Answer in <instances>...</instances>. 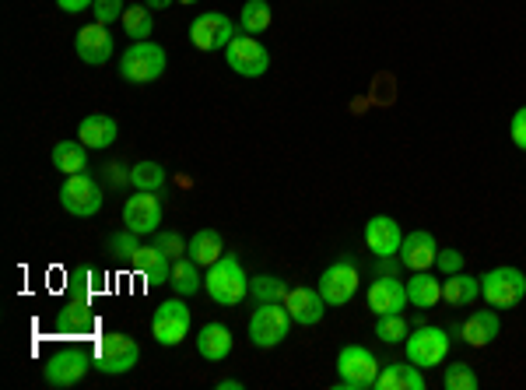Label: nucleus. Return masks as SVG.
Masks as SVG:
<instances>
[{
    "instance_id": "f257e3e1",
    "label": "nucleus",
    "mask_w": 526,
    "mask_h": 390,
    "mask_svg": "<svg viewBox=\"0 0 526 390\" xmlns=\"http://www.w3.org/2000/svg\"><path fill=\"white\" fill-rule=\"evenodd\" d=\"M204 292L218 306H225V310L239 306L242 299L249 296V278H246V271H242V264H239V257H235V253H221L211 268H207Z\"/></svg>"
},
{
    "instance_id": "f03ea898",
    "label": "nucleus",
    "mask_w": 526,
    "mask_h": 390,
    "mask_svg": "<svg viewBox=\"0 0 526 390\" xmlns=\"http://www.w3.org/2000/svg\"><path fill=\"white\" fill-rule=\"evenodd\" d=\"M165 67H169V53L158 43H151V39H144V43H130V50L116 64V71L130 85H155L165 74Z\"/></svg>"
},
{
    "instance_id": "7ed1b4c3",
    "label": "nucleus",
    "mask_w": 526,
    "mask_h": 390,
    "mask_svg": "<svg viewBox=\"0 0 526 390\" xmlns=\"http://www.w3.org/2000/svg\"><path fill=\"white\" fill-rule=\"evenodd\" d=\"M379 359L365 345H344L337 352V390H372L379 376Z\"/></svg>"
},
{
    "instance_id": "20e7f679",
    "label": "nucleus",
    "mask_w": 526,
    "mask_h": 390,
    "mask_svg": "<svg viewBox=\"0 0 526 390\" xmlns=\"http://www.w3.org/2000/svg\"><path fill=\"white\" fill-rule=\"evenodd\" d=\"M137 362H141V345L123 331L102 334L95 345V369L106 376H127Z\"/></svg>"
},
{
    "instance_id": "39448f33",
    "label": "nucleus",
    "mask_w": 526,
    "mask_h": 390,
    "mask_svg": "<svg viewBox=\"0 0 526 390\" xmlns=\"http://www.w3.org/2000/svg\"><path fill=\"white\" fill-rule=\"evenodd\" d=\"M292 313L285 303H256L253 317H249V341L256 348H278L292 331Z\"/></svg>"
},
{
    "instance_id": "423d86ee",
    "label": "nucleus",
    "mask_w": 526,
    "mask_h": 390,
    "mask_svg": "<svg viewBox=\"0 0 526 390\" xmlns=\"http://www.w3.org/2000/svg\"><path fill=\"white\" fill-rule=\"evenodd\" d=\"M88 369H95V355H88L85 348H60L43 362V380L57 390H71L85 380Z\"/></svg>"
},
{
    "instance_id": "0eeeda50",
    "label": "nucleus",
    "mask_w": 526,
    "mask_h": 390,
    "mask_svg": "<svg viewBox=\"0 0 526 390\" xmlns=\"http://www.w3.org/2000/svg\"><path fill=\"white\" fill-rule=\"evenodd\" d=\"M60 204H64L67 215L74 218H92L102 211V204H106V190L99 187V180L88 173H74L64 180V187H60Z\"/></svg>"
},
{
    "instance_id": "6e6552de",
    "label": "nucleus",
    "mask_w": 526,
    "mask_h": 390,
    "mask_svg": "<svg viewBox=\"0 0 526 390\" xmlns=\"http://www.w3.org/2000/svg\"><path fill=\"white\" fill-rule=\"evenodd\" d=\"M481 296L488 299V306L495 310H512L526 299V275L519 268H491L481 278Z\"/></svg>"
},
{
    "instance_id": "1a4fd4ad",
    "label": "nucleus",
    "mask_w": 526,
    "mask_h": 390,
    "mask_svg": "<svg viewBox=\"0 0 526 390\" xmlns=\"http://www.w3.org/2000/svg\"><path fill=\"white\" fill-rule=\"evenodd\" d=\"M407 348V362H414L418 369H439L449 355V334L442 327H414L404 341Z\"/></svg>"
},
{
    "instance_id": "9d476101",
    "label": "nucleus",
    "mask_w": 526,
    "mask_h": 390,
    "mask_svg": "<svg viewBox=\"0 0 526 390\" xmlns=\"http://www.w3.org/2000/svg\"><path fill=\"white\" fill-rule=\"evenodd\" d=\"M239 36L235 22L221 11H204L190 22V43L197 46L200 53H225L228 43Z\"/></svg>"
},
{
    "instance_id": "9b49d317",
    "label": "nucleus",
    "mask_w": 526,
    "mask_h": 390,
    "mask_svg": "<svg viewBox=\"0 0 526 390\" xmlns=\"http://www.w3.org/2000/svg\"><path fill=\"white\" fill-rule=\"evenodd\" d=\"M151 334L162 348H176L190 338V306L183 303V296L165 299L151 317Z\"/></svg>"
},
{
    "instance_id": "f8f14e48",
    "label": "nucleus",
    "mask_w": 526,
    "mask_h": 390,
    "mask_svg": "<svg viewBox=\"0 0 526 390\" xmlns=\"http://www.w3.org/2000/svg\"><path fill=\"white\" fill-rule=\"evenodd\" d=\"M225 64L232 67L235 74H242V78H263V74L271 71V50H267L256 36L239 32V36L228 43Z\"/></svg>"
},
{
    "instance_id": "ddd939ff",
    "label": "nucleus",
    "mask_w": 526,
    "mask_h": 390,
    "mask_svg": "<svg viewBox=\"0 0 526 390\" xmlns=\"http://www.w3.org/2000/svg\"><path fill=\"white\" fill-rule=\"evenodd\" d=\"M320 296L327 299V306H348L351 299L358 296V268H355V260H348V257H341V260H334L327 271L320 275Z\"/></svg>"
},
{
    "instance_id": "4468645a",
    "label": "nucleus",
    "mask_w": 526,
    "mask_h": 390,
    "mask_svg": "<svg viewBox=\"0 0 526 390\" xmlns=\"http://www.w3.org/2000/svg\"><path fill=\"white\" fill-rule=\"evenodd\" d=\"M123 225L137 236H155L162 225V197H155L151 190H137L134 197L123 201Z\"/></svg>"
},
{
    "instance_id": "2eb2a0df",
    "label": "nucleus",
    "mask_w": 526,
    "mask_h": 390,
    "mask_svg": "<svg viewBox=\"0 0 526 390\" xmlns=\"http://www.w3.org/2000/svg\"><path fill=\"white\" fill-rule=\"evenodd\" d=\"M74 50H78V57L85 60L88 67H102L106 60H113L116 46H113V36H109V25H85V29H78V36H74Z\"/></svg>"
},
{
    "instance_id": "dca6fc26",
    "label": "nucleus",
    "mask_w": 526,
    "mask_h": 390,
    "mask_svg": "<svg viewBox=\"0 0 526 390\" xmlns=\"http://www.w3.org/2000/svg\"><path fill=\"white\" fill-rule=\"evenodd\" d=\"M365 299H369V310L376 313V317H386V313H404L407 310V285L400 282V278L393 275H379L376 282L369 285V292H365Z\"/></svg>"
},
{
    "instance_id": "f3484780",
    "label": "nucleus",
    "mask_w": 526,
    "mask_h": 390,
    "mask_svg": "<svg viewBox=\"0 0 526 390\" xmlns=\"http://www.w3.org/2000/svg\"><path fill=\"white\" fill-rule=\"evenodd\" d=\"M400 243H404V229L397 225V218L376 215V218L365 222V246H369V253H376V260L379 257H397Z\"/></svg>"
},
{
    "instance_id": "a211bd4d",
    "label": "nucleus",
    "mask_w": 526,
    "mask_h": 390,
    "mask_svg": "<svg viewBox=\"0 0 526 390\" xmlns=\"http://www.w3.org/2000/svg\"><path fill=\"white\" fill-rule=\"evenodd\" d=\"M435 257H439V243H435L432 232H411V236H404V243H400V253L397 260L404 264L407 271H428L435 268Z\"/></svg>"
},
{
    "instance_id": "6ab92c4d",
    "label": "nucleus",
    "mask_w": 526,
    "mask_h": 390,
    "mask_svg": "<svg viewBox=\"0 0 526 390\" xmlns=\"http://www.w3.org/2000/svg\"><path fill=\"white\" fill-rule=\"evenodd\" d=\"M285 306H288V313H292L295 324H302V327H316L330 310L327 299L320 296V289H288Z\"/></svg>"
},
{
    "instance_id": "aec40b11",
    "label": "nucleus",
    "mask_w": 526,
    "mask_h": 390,
    "mask_svg": "<svg viewBox=\"0 0 526 390\" xmlns=\"http://www.w3.org/2000/svg\"><path fill=\"white\" fill-rule=\"evenodd\" d=\"M60 334H88L95 331V310H92V299H71L57 310V320H53Z\"/></svg>"
},
{
    "instance_id": "412c9836",
    "label": "nucleus",
    "mask_w": 526,
    "mask_h": 390,
    "mask_svg": "<svg viewBox=\"0 0 526 390\" xmlns=\"http://www.w3.org/2000/svg\"><path fill=\"white\" fill-rule=\"evenodd\" d=\"M372 390H425V369L414 362H386Z\"/></svg>"
},
{
    "instance_id": "4be33fe9",
    "label": "nucleus",
    "mask_w": 526,
    "mask_h": 390,
    "mask_svg": "<svg viewBox=\"0 0 526 390\" xmlns=\"http://www.w3.org/2000/svg\"><path fill=\"white\" fill-rule=\"evenodd\" d=\"M130 268H134L148 285H162V282H169V275H172V257H165V253L151 243V246H141V250L130 257Z\"/></svg>"
},
{
    "instance_id": "5701e85b",
    "label": "nucleus",
    "mask_w": 526,
    "mask_h": 390,
    "mask_svg": "<svg viewBox=\"0 0 526 390\" xmlns=\"http://www.w3.org/2000/svg\"><path fill=\"white\" fill-rule=\"evenodd\" d=\"M116 134H120V123L106 113H88L85 120L78 123V141L88 148H102V152H106L116 141Z\"/></svg>"
},
{
    "instance_id": "b1692460",
    "label": "nucleus",
    "mask_w": 526,
    "mask_h": 390,
    "mask_svg": "<svg viewBox=\"0 0 526 390\" xmlns=\"http://www.w3.org/2000/svg\"><path fill=\"white\" fill-rule=\"evenodd\" d=\"M460 334L470 348H488L491 341L502 334V320H498L495 310H477V313H470V320L460 327Z\"/></svg>"
},
{
    "instance_id": "393cba45",
    "label": "nucleus",
    "mask_w": 526,
    "mask_h": 390,
    "mask_svg": "<svg viewBox=\"0 0 526 390\" xmlns=\"http://www.w3.org/2000/svg\"><path fill=\"white\" fill-rule=\"evenodd\" d=\"M197 352L207 362H225L232 355V331L225 324H204L197 331Z\"/></svg>"
},
{
    "instance_id": "a878e982",
    "label": "nucleus",
    "mask_w": 526,
    "mask_h": 390,
    "mask_svg": "<svg viewBox=\"0 0 526 390\" xmlns=\"http://www.w3.org/2000/svg\"><path fill=\"white\" fill-rule=\"evenodd\" d=\"M88 152H92V148L81 145V141H57L50 152V162L57 173L74 176V173H85L88 169Z\"/></svg>"
},
{
    "instance_id": "bb28decb",
    "label": "nucleus",
    "mask_w": 526,
    "mask_h": 390,
    "mask_svg": "<svg viewBox=\"0 0 526 390\" xmlns=\"http://www.w3.org/2000/svg\"><path fill=\"white\" fill-rule=\"evenodd\" d=\"M477 296H481V278H474V275L456 271V275H446V282H442V303L456 306V310L470 306Z\"/></svg>"
},
{
    "instance_id": "cd10ccee",
    "label": "nucleus",
    "mask_w": 526,
    "mask_h": 390,
    "mask_svg": "<svg viewBox=\"0 0 526 390\" xmlns=\"http://www.w3.org/2000/svg\"><path fill=\"white\" fill-rule=\"evenodd\" d=\"M407 299H411L418 310H432L442 303V282L428 271H411L407 278Z\"/></svg>"
},
{
    "instance_id": "c85d7f7f",
    "label": "nucleus",
    "mask_w": 526,
    "mask_h": 390,
    "mask_svg": "<svg viewBox=\"0 0 526 390\" xmlns=\"http://www.w3.org/2000/svg\"><path fill=\"white\" fill-rule=\"evenodd\" d=\"M200 264L193 257H179L172 260V275H169V285L176 296H197L204 289V278H200Z\"/></svg>"
},
{
    "instance_id": "c756f323",
    "label": "nucleus",
    "mask_w": 526,
    "mask_h": 390,
    "mask_svg": "<svg viewBox=\"0 0 526 390\" xmlns=\"http://www.w3.org/2000/svg\"><path fill=\"white\" fill-rule=\"evenodd\" d=\"M186 253H190V257L197 260L200 268H211L214 260H218L221 253H225V243H221V236H218L214 229H197V232L190 236V250H186Z\"/></svg>"
},
{
    "instance_id": "7c9ffc66",
    "label": "nucleus",
    "mask_w": 526,
    "mask_h": 390,
    "mask_svg": "<svg viewBox=\"0 0 526 390\" xmlns=\"http://www.w3.org/2000/svg\"><path fill=\"white\" fill-rule=\"evenodd\" d=\"M271 22H274V11L267 0H246V4H242L239 29L246 32V36H263V32L271 29Z\"/></svg>"
},
{
    "instance_id": "2f4dec72",
    "label": "nucleus",
    "mask_w": 526,
    "mask_h": 390,
    "mask_svg": "<svg viewBox=\"0 0 526 390\" xmlns=\"http://www.w3.org/2000/svg\"><path fill=\"white\" fill-rule=\"evenodd\" d=\"M120 22H123V32L130 36V43H144V39H151V32H155V18H151L148 4H134V8H127Z\"/></svg>"
},
{
    "instance_id": "473e14b6",
    "label": "nucleus",
    "mask_w": 526,
    "mask_h": 390,
    "mask_svg": "<svg viewBox=\"0 0 526 390\" xmlns=\"http://www.w3.org/2000/svg\"><path fill=\"white\" fill-rule=\"evenodd\" d=\"M130 187H134V190H151V194H158V190L165 187V169H162V162H151V159L134 162V166H130Z\"/></svg>"
},
{
    "instance_id": "72a5a7b5",
    "label": "nucleus",
    "mask_w": 526,
    "mask_h": 390,
    "mask_svg": "<svg viewBox=\"0 0 526 390\" xmlns=\"http://www.w3.org/2000/svg\"><path fill=\"white\" fill-rule=\"evenodd\" d=\"M249 296H253L256 303H285L288 285H285V278H278V275H256V278H249Z\"/></svg>"
},
{
    "instance_id": "f704fd0d",
    "label": "nucleus",
    "mask_w": 526,
    "mask_h": 390,
    "mask_svg": "<svg viewBox=\"0 0 526 390\" xmlns=\"http://www.w3.org/2000/svg\"><path fill=\"white\" fill-rule=\"evenodd\" d=\"M407 334H411V324L404 320V313H386V317H376V338L383 345H404Z\"/></svg>"
},
{
    "instance_id": "c9c22d12",
    "label": "nucleus",
    "mask_w": 526,
    "mask_h": 390,
    "mask_svg": "<svg viewBox=\"0 0 526 390\" xmlns=\"http://www.w3.org/2000/svg\"><path fill=\"white\" fill-rule=\"evenodd\" d=\"M137 232L130 229H120V232H109L106 236V253L113 260H123V264H130V257H134L137 250H141V243H137Z\"/></svg>"
},
{
    "instance_id": "e433bc0d",
    "label": "nucleus",
    "mask_w": 526,
    "mask_h": 390,
    "mask_svg": "<svg viewBox=\"0 0 526 390\" xmlns=\"http://www.w3.org/2000/svg\"><path fill=\"white\" fill-rule=\"evenodd\" d=\"M442 387L446 390H477V373L467 366V362H453V366H446V373H442Z\"/></svg>"
},
{
    "instance_id": "4c0bfd02",
    "label": "nucleus",
    "mask_w": 526,
    "mask_h": 390,
    "mask_svg": "<svg viewBox=\"0 0 526 390\" xmlns=\"http://www.w3.org/2000/svg\"><path fill=\"white\" fill-rule=\"evenodd\" d=\"M95 289V271L92 268H78L67 275V296L71 299H92Z\"/></svg>"
},
{
    "instance_id": "58836bf2",
    "label": "nucleus",
    "mask_w": 526,
    "mask_h": 390,
    "mask_svg": "<svg viewBox=\"0 0 526 390\" xmlns=\"http://www.w3.org/2000/svg\"><path fill=\"white\" fill-rule=\"evenodd\" d=\"M123 11H127V4H123V0H95V4H92V15H95V22H99V25L120 22Z\"/></svg>"
},
{
    "instance_id": "ea45409f",
    "label": "nucleus",
    "mask_w": 526,
    "mask_h": 390,
    "mask_svg": "<svg viewBox=\"0 0 526 390\" xmlns=\"http://www.w3.org/2000/svg\"><path fill=\"white\" fill-rule=\"evenodd\" d=\"M155 246L172 260H179L186 253V239L179 232H155Z\"/></svg>"
},
{
    "instance_id": "a19ab883",
    "label": "nucleus",
    "mask_w": 526,
    "mask_h": 390,
    "mask_svg": "<svg viewBox=\"0 0 526 390\" xmlns=\"http://www.w3.org/2000/svg\"><path fill=\"white\" fill-rule=\"evenodd\" d=\"M463 264H467V257H463L460 250H453V246L439 250V257H435V268H439L442 275H456V271H463Z\"/></svg>"
},
{
    "instance_id": "79ce46f5",
    "label": "nucleus",
    "mask_w": 526,
    "mask_h": 390,
    "mask_svg": "<svg viewBox=\"0 0 526 390\" xmlns=\"http://www.w3.org/2000/svg\"><path fill=\"white\" fill-rule=\"evenodd\" d=\"M509 138H512V145H516L519 152H526V106H519L516 113H512V120H509Z\"/></svg>"
},
{
    "instance_id": "37998d69",
    "label": "nucleus",
    "mask_w": 526,
    "mask_h": 390,
    "mask_svg": "<svg viewBox=\"0 0 526 390\" xmlns=\"http://www.w3.org/2000/svg\"><path fill=\"white\" fill-rule=\"evenodd\" d=\"M95 0H57V8L64 11V15H81V11H92Z\"/></svg>"
},
{
    "instance_id": "c03bdc74",
    "label": "nucleus",
    "mask_w": 526,
    "mask_h": 390,
    "mask_svg": "<svg viewBox=\"0 0 526 390\" xmlns=\"http://www.w3.org/2000/svg\"><path fill=\"white\" fill-rule=\"evenodd\" d=\"M151 11H165V8H172V4H179V0H144Z\"/></svg>"
},
{
    "instance_id": "a18cd8bd",
    "label": "nucleus",
    "mask_w": 526,
    "mask_h": 390,
    "mask_svg": "<svg viewBox=\"0 0 526 390\" xmlns=\"http://www.w3.org/2000/svg\"><path fill=\"white\" fill-rule=\"evenodd\" d=\"M218 390H242V380H232V376H228V380H218Z\"/></svg>"
},
{
    "instance_id": "49530a36",
    "label": "nucleus",
    "mask_w": 526,
    "mask_h": 390,
    "mask_svg": "<svg viewBox=\"0 0 526 390\" xmlns=\"http://www.w3.org/2000/svg\"><path fill=\"white\" fill-rule=\"evenodd\" d=\"M179 4H186V8H190V4H200V0H179Z\"/></svg>"
}]
</instances>
